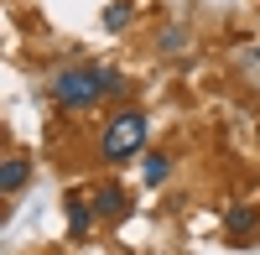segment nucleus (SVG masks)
<instances>
[{"instance_id": "f03ea898", "label": "nucleus", "mask_w": 260, "mask_h": 255, "mask_svg": "<svg viewBox=\"0 0 260 255\" xmlns=\"http://www.w3.org/2000/svg\"><path fill=\"white\" fill-rule=\"evenodd\" d=\"M146 146V115H115L110 125H104V141H99V151H104V162H130Z\"/></svg>"}, {"instance_id": "f257e3e1", "label": "nucleus", "mask_w": 260, "mask_h": 255, "mask_svg": "<svg viewBox=\"0 0 260 255\" xmlns=\"http://www.w3.org/2000/svg\"><path fill=\"white\" fill-rule=\"evenodd\" d=\"M115 89H120V73L115 68H68V73H57L52 99L62 104V110H89L94 99L115 94Z\"/></svg>"}, {"instance_id": "1a4fd4ad", "label": "nucleus", "mask_w": 260, "mask_h": 255, "mask_svg": "<svg viewBox=\"0 0 260 255\" xmlns=\"http://www.w3.org/2000/svg\"><path fill=\"white\" fill-rule=\"evenodd\" d=\"M182 42H187V31H182V26H172V31L161 37V47H167V52H182Z\"/></svg>"}, {"instance_id": "423d86ee", "label": "nucleus", "mask_w": 260, "mask_h": 255, "mask_svg": "<svg viewBox=\"0 0 260 255\" xmlns=\"http://www.w3.org/2000/svg\"><path fill=\"white\" fill-rule=\"evenodd\" d=\"M89 219H94V203L68 198V229H73V235H83V229H89Z\"/></svg>"}, {"instance_id": "20e7f679", "label": "nucleus", "mask_w": 260, "mask_h": 255, "mask_svg": "<svg viewBox=\"0 0 260 255\" xmlns=\"http://www.w3.org/2000/svg\"><path fill=\"white\" fill-rule=\"evenodd\" d=\"M26 177H31L26 156H11L6 167H0V187H6V193H16V187H26Z\"/></svg>"}, {"instance_id": "9d476101", "label": "nucleus", "mask_w": 260, "mask_h": 255, "mask_svg": "<svg viewBox=\"0 0 260 255\" xmlns=\"http://www.w3.org/2000/svg\"><path fill=\"white\" fill-rule=\"evenodd\" d=\"M255 62H260V47H255Z\"/></svg>"}, {"instance_id": "6e6552de", "label": "nucleus", "mask_w": 260, "mask_h": 255, "mask_svg": "<svg viewBox=\"0 0 260 255\" xmlns=\"http://www.w3.org/2000/svg\"><path fill=\"white\" fill-rule=\"evenodd\" d=\"M104 26H110V31L130 26V6H110V11H104Z\"/></svg>"}, {"instance_id": "7ed1b4c3", "label": "nucleus", "mask_w": 260, "mask_h": 255, "mask_svg": "<svg viewBox=\"0 0 260 255\" xmlns=\"http://www.w3.org/2000/svg\"><path fill=\"white\" fill-rule=\"evenodd\" d=\"M255 229H260V214H255L250 203H240V208H229V214H224V235H229V240H250Z\"/></svg>"}, {"instance_id": "0eeeda50", "label": "nucleus", "mask_w": 260, "mask_h": 255, "mask_svg": "<svg viewBox=\"0 0 260 255\" xmlns=\"http://www.w3.org/2000/svg\"><path fill=\"white\" fill-rule=\"evenodd\" d=\"M167 172H172V162L167 156H146V167H141V177L156 187V182H167Z\"/></svg>"}, {"instance_id": "39448f33", "label": "nucleus", "mask_w": 260, "mask_h": 255, "mask_svg": "<svg viewBox=\"0 0 260 255\" xmlns=\"http://www.w3.org/2000/svg\"><path fill=\"white\" fill-rule=\"evenodd\" d=\"M125 193H120V187H99V198H94V214H125Z\"/></svg>"}]
</instances>
